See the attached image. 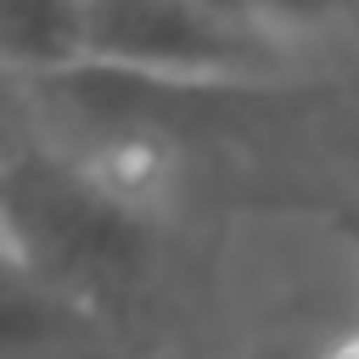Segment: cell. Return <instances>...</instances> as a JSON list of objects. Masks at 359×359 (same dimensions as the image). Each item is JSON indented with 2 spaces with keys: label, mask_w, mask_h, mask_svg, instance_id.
<instances>
[{
  "label": "cell",
  "mask_w": 359,
  "mask_h": 359,
  "mask_svg": "<svg viewBox=\"0 0 359 359\" xmlns=\"http://www.w3.org/2000/svg\"><path fill=\"white\" fill-rule=\"evenodd\" d=\"M0 241L73 303L129 325L157 258V219L107 196L56 140L34 135L0 163Z\"/></svg>",
  "instance_id": "cell-1"
},
{
  "label": "cell",
  "mask_w": 359,
  "mask_h": 359,
  "mask_svg": "<svg viewBox=\"0 0 359 359\" xmlns=\"http://www.w3.org/2000/svg\"><path fill=\"white\" fill-rule=\"evenodd\" d=\"M0 359H135L129 325L73 303L0 241Z\"/></svg>",
  "instance_id": "cell-2"
},
{
  "label": "cell",
  "mask_w": 359,
  "mask_h": 359,
  "mask_svg": "<svg viewBox=\"0 0 359 359\" xmlns=\"http://www.w3.org/2000/svg\"><path fill=\"white\" fill-rule=\"evenodd\" d=\"M196 6L286 62H297L309 45L359 34V0H196Z\"/></svg>",
  "instance_id": "cell-3"
},
{
  "label": "cell",
  "mask_w": 359,
  "mask_h": 359,
  "mask_svg": "<svg viewBox=\"0 0 359 359\" xmlns=\"http://www.w3.org/2000/svg\"><path fill=\"white\" fill-rule=\"evenodd\" d=\"M84 62V0H0V67L56 73Z\"/></svg>",
  "instance_id": "cell-4"
},
{
  "label": "cell",
  "mask_w": 359,
  "mask_h": 359,
  "mask_svg": "<svg viewBox=\"0 0 359 359\" xmlns=\"http://www.w3.org/2000/svg\"><path fill=\"white\" fill-rule=\"evenodd\" d=\"M286 208L320 219V224H325V230L359 258V196H297V202H286Z\"/></svg>",
  "instance_id": "cell-5"
},
{
  "label": "cell",
  "mask_w": 359,
  "mask_h": 359,
  "mask_svg": "<svg viewBox=\"0 0 359 359\" xmlns=\"http://www.w3.org/2000/svg\"><path fill=\"white\" fill-rule=\"evenodd\" d=\"M314 359H359V325H353V331H337Z\"/></svg>",
  "instance_id": "cell-6"
}]
</instances>
